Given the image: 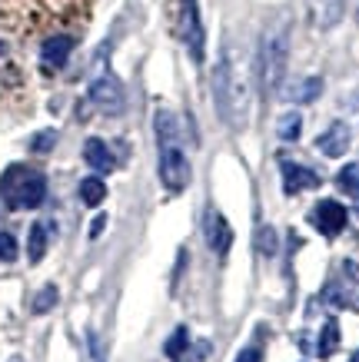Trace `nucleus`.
Segmentation results:
<instances>
[{
  "label": "nucleus",
  "mask_w": 359,
  "mask_h": 362,
  "mask_svg": "<svg viewBox=\"0 0 359 362\" xmlns=\"http://www.w3.org/2000/svg\"><path fill=\"white\" fill-rule=\"evenodd\" d=\"M213 97H217V110L220 120L243 130L246 117H250V100H253V83H250V66L246 60L237 54V47L223 50V60L213 70Z\"/></svg>",
  "instance_id": "f257e3e1"
},
{
  "label": "nucleus",
  "mask_w": 359,
  "mask_h": 362,
  "mask_svg": "<svg viewBox=\"0 0 359 362\" xmlns=\"http://www.w3.org/2000/svg\"><path fill=\"white\" fill-rule=\"evenodd\" d=\"M156 140H160V180L170 193H180L190 183V160L180 143V123L170 110L156 113Z\"/></svg>",
  "instance_id": "f03ea898"
},
{
  "label": "nucleus",
  "mask_w": 359,
  "mask_h": 362,
  "mask_svg": "<svg viewBox=\"0 0 359 362\" xmlns=\"http://www.w3.org/2000/svg\"><path fill=\"white\" fill-rule=\"evenodd\" d=\"M0 197L11 209H37L47 197V176L33 166L13 163L0 176Z\"/></svg>",
  "instance_id": "7ed1b4c3"
},
{
  "label": "nucleus",
  "mask_w": 359,
  "mask_h": 362,
  "mask_svg": "<svg viewBox=\"0 0 359 362\" xmlns=\"http://www.w3.org/2000/svg\"><path fill=\"white\" fill-rule=\"evenodd\" d=\"M286 54H290V30H286V21L270 27V33L263 37L260 44V77H263V87L266 90H276L280 80H283V70H286Z\"/></svg>",
  "instance_id": "20e7f679"
},
{
  "label": "nucleus",
  "mask_w": 359,
  "mask_h": 362,
  "mask_svg": "<svg viewBox=\"0 0 359 362\" xmlns=\"http://www.w3.org/2000/svg\"><path fill=\"white\" fill-rule=\"evenodd\" d=\"M323 299L329 306H349L359 309V263L346 259L339 266V273L329 279V286L323 289Z\"/></svg>",
  "instance_id": "39448f33"
},
{
  "label": "nucleus",
  "mask_w": 359,
  "mask_h": 362,
  "mask_svg": "<svg viewBox=\"0 0 359 362\" xmlns=\"http://www.w3.org/2000/svg\"><path fill=\"white\" fill-rule=\"evenodd\" d=\"M180 37L196 64L203 60V23H200V7L196 0H180Z\"/></svg>",
  "instance_id": "423d86ee"
},
{
  "label": "nucleus",
  "mask_w": 359,
  "mask_h": 362,
  "mask_svg": "<svg viewBox=\"0 0 359 362\" xmlns=\"http://www.w3.org/2000/svg\"><path fill=\"white\" fill-rule=\"evenodd\" d=\"M90 103L103 113H120L123 110V87H120V80L110 77V74L97 77L90 83Z\"/></svg>",
  "instance_id": "0eeeda50"
},
{
  "label": "nucleus",
  "mask_w": 359,
  "mask_h": 362,
  "mask_svg": "<svg viewBox=\"0 0 359 362\" xmlns=\"http://www.w3.org/2000/svg\"><path fill=\"white\" fill-rule=\"evenodd\" d=\"M346 220H349L346 206L336 203V199H319L313 209V226L323 236H339V233L346 230Z\"/></svg>",
  "instance_id": "6e6552de"
},
{
  "label": "nucleus",
  "mask_w": 359,
  "mask_h": 362,
  "mask_svg": "<svg viewBox=\"0 0 359 362\" xmlns=\"http://www.w3.org/2000/svg\"><path fill=\"white\" fill-rule=\"evenodd\" d=\"M203 236H207L210 250L217 252V256H223V252L233 246V230H229V223L223 220V213H217V209L207 213V220H203Z\"/></svg>",
  "instance_id": "1a4fd4ad"
},
{
  "label": "nucleus",
  "mask_w": 359,
  "mask_h": 362,
  "mask_svg": "<svg viewBox=\"0 0 359 362\" xmlns=\"http://www.w3.org/2000/svg\"><path fill=\"white\" fill-rule=\"evenodd\" d=\"M280 170H283V189L290 193V197L303 193V189H316V187H319V176H316L309 166H300V163H293V160H283V163H280Z\"/></svg>",
  "instance_id": "9d476101"
},
{
  "label": "nucleus",
  "mask_w": 359,
  "mask_h": 362,
  "mask_svg": "<svg viewBox=\"0 0 359 362\" xmlns=\"http://www.w3.org/2000/svg\"><path fill=\"white\" fill-rule=\"evenodd\" d=\"M74 50V37L70 33H54V37H47L44 47H40V64L47 70H57V66L67 64V57Z\"/></svg>",
  "instance_id": "9b49d317"
},
{
  "label": "nucleus",
  "mask_w": 359,
  "mask_h": 362,
  "mask_svg": "<svg viewBox=\"0 0 359 362\" xmlns=\"http://www.w3.org/2000/svg\"><path fill=\"white\" fill-rule=\"evenodd\" d=\"M316 146H319L326 156H343L349 150V127L346 123H333V127L316 140Z\"/></svg>",
  "instance_id": "f8f14e48"
},
{
  "label": "nucleus",
  "mask_w": 359,
  "mask_h": 362,
  "mask_svg": "<svg viewBox=\"0 0 359 362\" xmlns=\"http://www.w3.org/2000/svg\"><path fill=\"white\" fill-rule=\"evenodd\" d=\"M84 160H87L97 173H110V170H113V153L107 150V143L97 140V136H90V140L84 143Z\"/></svg>",
  "instance_id": "ddd939ff"
},
{
  "label": "nucleus",
  "mask_w": 359,
  "mask_h": 362,
  "mask_svg": "<svg viewBox=\"0 0 359 362\" xmlns=\"http://www.w3.org/2000/svg\"><path fill=\"white\" fill-rule=\"evenodd\" d=\"M80 199H84L87 206H100V203L107 199V183H103L100 176H87V180L80 183Z\"/></svg>",
  "instance_id": "4468645a"
},
{
  "label": "nucleus",
  "mask_w": 359,
  "mask_h": 362,
  "mask_svg": "<svg viewBox=\"0 0 359 362\" xmlns=\"http://www.w3.org/2000/svg\"><path fill=\"white\" fill-rule=\"evenodd\" d=\"M336 346H339V326H336V319H329L326 326H323V332H319V346H316L319 359H329L336 352Z\"/></svg>",
  "instance_id": "2eb2a0df"
},
{
  "label": "nucleus",
  "mask_w": 359,
  "mask_h": 362,
  "mask_svg": "<svg viewBox=\"0 0 359 362\" xmlns=\"http://www.w3.org/2000/svg\"><path fill=\"white\" fill-rule=\"evenodd\" d=\"M186 349H190V332L180 326V329L166 339V346H164V352H166V359H173V362H183L186 359Z\"/></svg>",
  "instance_id": "dca6fc26"
},
{
  "label": "nucleus",
  "mask_w": 359,
  "mask_h": 362,
  "mask_svg": "<svg viewBox=\"0 0 359 362\" xmlns=\"http://www.w3.org/2000/svg\"><path fill=\"white\" fill-rule=\"evenodd\" d=\"M47 252V226L44 223H33L30 226V243H27V256H30V263H40Z\"/></svg>",
  "instance_id": "f3484780"
},
{
  "label": "nucleus",
  "mask_w": 359,
  "mask_h": 362,
  "mask_svg": "<svg viewBox=\"0 0 359 362\" xmlns=\"http://www.w3.org/2000/svg\"><path fill=\"white\" fill-rule=\"evenodd\" d=\"M323 93V80L319 77H309V80H300V87L290 93L293 100H300V103H309V100H316Z\"/></svg>",
  "instance_id": "a211bd4d"
},
{
  "label": "nucleus",
  "mask_w": 359,
  "mask_h": 362,
  "mask_svg": "<svg viewBox=\"0 0 359 362\" xmlns=\"http://www.w3.org/2000/svg\"><path fill=\"white\" fill-rule=\"evenodd\" d=\"M336 183H339V189H346V193H359V163L343 166L336 176Z\"/></svg>",
  "instance_id": "6ab92c4d"
},
{
  "label": "nucleus",
  "mask_w": 359,
  "mask_h": 362,
  "mask_svg": "<svg viewBox=\"0 0 359 362\" xmlns=\"http://www.w3.org/2000/svg\"><path fill=\"white\" fill-rule=\"evenodd\" d=\"M300 130H303V120H300V113H286L283 120H280V136L283 140H300Z\"/></svg>",
  "instance_id": "aec40b11"
},
{
  "label": "nucleus",
  "mask_w": 359,
  "mask_h": 362,
  "mask_svg": "<svg viewBox=\"0 0 359 362\" xmlns=\"http://www.w3.org/2000/svg\"><path fill=\"white\" fill-rule=\"evenodd\" d=\"M57 306V286H44L37 296H33V313H50Z\"/></svg>",
  "instance_id": "412c9836"
},
{
  "label": "nucleus",
  "mask_w": 359,
  "mask_h": 362,
  "mask_svg": "<svg viewBox=\"0 0 359 362\" xmlns=\"http://www.w3.org/2000/svg\"><path fill=\"white\" fill-rule=\"evenodd\" d=\"M54 143H57V133L44 130V133H37V136L30 140V150L33 153H50V150H54Z\"/></svg>",
  "instance_id": "4be33fe9"
},
{
  "label": "nucleus",
  "mask_w": 359,
  "mask_h": 362,
  "mask_svg": "<svg viewBox=\"0 0 359 362\" xmlns=\"http://www.w3.org/2000/svg\"><path fill=\"white\" fill-rule=\"evenodd\" d=\"M256 250L263 252V256H273L276 252V233H273V226H263L260 236H256Z\"/></svg>",
  "instance_id": "5701e85b"
},
{
  "label": "nucleus",
  "mask_w": 359,
  "mask_h": 362,
  "mask_svg": "<svg viewBox=\"0 0 359 362\" xmlns=\"http://www.w3.org/2000/svg\"><path fill=\"white\" fill-rule=\"evenodd\" d=\"M0 259H4V263L17 259V240H13L11 233H0Z\"/></svg>",
  "instance_id": "b1692460"
},
{
  "label": "nucleus",
  "mask_w": 359,
  "mask_h": 362,
  "mask_svg": "<svg viewBox=\"0 0 359 362\" xmlns=\"http://www.w3.org/2000/svg\"><path fill=\"white\" fill-rule=\"evenodd\" d=\"M237 362H263V356H260V349H243L237 356Z\"/></svg>",
  "instance_id": "393cba45"
},
{
  "label": "nucleus",
  "mask_w": 359,
  "mask_h": 362,
  "mask_svg": "<svg viewBox=\"0 0 359 362\" xmlns=\"http://www.w3.org/2000/svg\"><path fill=\"white\" fill-rule=\"evenodd\" d=\"M103 226H107V216H97V220H93V226H90V236L97 240L100 233H103Z\"/></svg>",
  "instance_id": "a878e982"
},
{
  "label": "nucleus",
  "mask_w": 359,
  "mask_h": 362,
  "mask_svg": "<svg viewBox=\"0 0 359 362\" xmlns=\"http://www.w3.org/2000/svg\"><path fill=\"white\" fill-rule=\"evenodd\" d=\"M349 362H359V349H356V352H353V359H349Z\"/></svg>",
  "instance_id": "bb28decb"
},
{
  "label": "nucleus",
  "mask_w": 359,
  "mask_h": 362,
  "mask_svg": "<svg viewBox=\"0 0 359 362\" xmlns=\"http://www.w3.org/2000/svg\"><path fill=\"white\" fill-rule=\"evenodd\" d=\"M356 216H359V199H356Z\"/></svg>",
  "instance_id": "cd10ccee"
},
{
  "label": "nucleus",
  "mask_w": 359,
  "mask_h": 362,
  "mask_svg": "<svg viewBox=\"0 0 359 362\" xmlns=\"http://www.w3.org/2000/svg\"><path fill=\"white\" fill-rule=\"evenodd\" d=\"M356 21H359V13H356Z\"/></svg>",
  "instance_id": "c85d7f7f"
}]
</instances>
